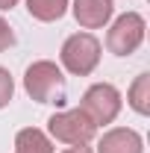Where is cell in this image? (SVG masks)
I'll list each match as a JSON object with an SVG mask.
<instances>
[{"label": "cell", "mask_w": 150, "mask_h": 153, "mask_svg": "<svg viewBox=\"0 0 150 153\" xmlns=\"http://www.w3.org/2000/svg\"><path fill=\"white\" fill-rule=\"evenodd\" d=\"M68 3L71 0H27V12L41 24H50L68 12Z\"/></svg>", "instance_id": "cell-9"}, {"label": "cell", "mask_w": 150, "mask_h": 153, "mask_svg": "<svg viewBox=\"0 0 150 153\" xmlns=\"http://www.w3.org/2000/svg\"><path fill=\"white\" fill-rule=\"evenodd\" d=\"M47 135L56 138L62 144H88L94 135H97V127L88 115L82 112L79 106L76 109H62V112H53L47 118Z\"/></svg>", "instance_id": "cell-3"}, {"label": "cell", "mask_w": 150, "mask_h": 153, "mask_svg": "<svg viewBox=\"0 0 150 153\" xmlns=\"http://www.w3.org/2000/svg\"><path fill=\"white\" fill-rule=\"evenodd\" d=\"M15 153H53V138L44 130L24 127L15 135Z\"/></svg>", "instance_id": "cell-8"}, {"label": "cell", "mask_w": 150, "mask_h": 153, "mask_svg": "<svg viewBox=\"0 0 150 153\" xmlns=\"http://www.w3.org/2000/svg\"><path fill=\"white\" fill-rule=\"evenodd\" d=\"M62 153H94V150L88 147V144H71L68 150H62Z\"/></svg>", "instance_id": "cell-13"}, {"label": "cell", "mask_w": 150, "mask_h": 153, "mask_svg": "<svg viewBox=\"0 0 150 153\" xmlns=\"http://www.w3.org/2000/svg\"><path fill=\"white\" fill-rule=\"evenodd\" d=\"M24 91L36 103H56L59 106V103H65L68 82H65V74L56 62L38 59L24 71Z\"/></svg>", "instance_id": "cell-1"}, {"label": "cell", "mask_w": 150, "mask_h": 153, "mask_svg": "<svg viewBox=\"0 0 150 153\" xmlns=\"http://www.w3.org/2000/svg\"><path fill=\"white\" fill-rule=\"evenodd\" d=\"M121 106H124V97H121V91L112 82H94V85H88L82 100H79V109L94 121V127L112 124L121 115Z\"/></svg>", "instance_id": "cell-4"}, {"label": "cell", "mask_w": 150, "mask_h": 153, "mask_svg": "<svg viewBox=\"0 0 150 153\" xmlns=\"http://www.w3.org/2000/svg\"><path fill=\"white\" fill-rule=\"evenodd\" d=\"M15 44V33H12V27H9V21L0 18V53L3 50H9Z\"/></svg>", "instance_id": "cell-12"}, {"label": "cell", "mask_w": 150, "mask_h": 153, "mask_svg": "<svg viewBox=\"0 0 150 153\" xmlns=\"http://www.w3.org/2000/svg\"><path fill=\"white\" fill-rule=\"evenodd\" d=\"M59 68H65L74 76H88L100 65V41L91 33H74L65 38L62 50H59Z\"/></svg>", "instance_id": "cell-2"}, {"label": "cell", "mask_w": 150, "mask_h": 153, "mask_svg": "<svg viewBox=\"0 0 150 153\" xmlns=\"http://www.w3.org/2000/svg\"><path fill=\"white\" fill-rule=\"evenodd\" d=\"M147 36V21L138 12H124L112 21L109 33H106V47L115 56H130L141 47V41Z\"/></svg>", "instance_id": "cell-5"}, {"label": "cell", "mask_w": 150, "mask_h": 153, "mask_svg": "<svg viewBox=\"0 0 150 153\" xmlns=\"http://www.w3.org/2000/svg\"><path fill=\"white\" fill-rule=\"evenodd\" d=\"M12 97H15V79H12V74H9L3 65H0V109L9 106Z\"/></svg>", "instance_id": "cell-11"}, {"label": "cell", "mask_w": 150, "mask_h": 153, "mask_svg": "<svg viewBox=\"0 0 150 153\" xmlns=\"http://www.w3.org/2000/svg\"><path fill=\"white\" fill-rule=\"evenodd\" d=\"M97 153H144V141L130 127H112L97 141Z\"/></svg>", "instance_id": "cell-7"}, {"label": "cell", "mask_w": 150, "mask_h": 153, "mask_svg": "<svg viewBox=\"0 0 150 153\" xmlns=\"http://www.w3.org/2000/svg\"><path fill=\"white\" fill-rule=\"evenodd\" d=\"M127 103H130L132 112L150 115V74L147 71L135 76V82H132L130 91H127Z\"/></svg>", "instance_id": "cell-10"}, {"label": "cell", "mask_w": 150, "mask_h": 153, "mask_svg": "<svg viewBox=\"0 0 150 153\" xmlns=\"http://www.w3.org/2000/svg\"><path fill=\"white\" fill-rule=\"evenodd\" d=\"M15 6H18V0H0V12H9Z\"/></svg>", "instance_id": "cell-14"}, {"label": "cell", "mask_w": 150, "mask_h": 153, "mask_svg": "<svg viewBox=\"0 0 150 153\" xmlns=\"http://www.w3.org/2000/svg\"><path fill=\"white\" fill-rule=\"evenodd\" d=\"M74 18L82 30H100L112 21L115 3L112 0H74Z\"/></svg>", "instance_id": "cell-6"}]
</instances>
